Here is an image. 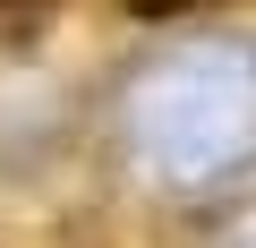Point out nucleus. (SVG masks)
Instances as JSON below:
<instances>
[{
    "instance_id": "1",
    "label": "nucleus",
    "mask_w": 256,
    "mask_h": 248,
    "mask_svg": "<svg viewBox=\"0 0 256 248\" xmlns=\"http://www.w3.org/2000/svg\"><path fill=\"white\" fill-rule=\"evenodd\" d=\"M60 0H0V26H34V18H52Z\"/></svg>"
},
{
    "instance_id": "2",
    "label": "nucleus",
    "mask_w": 256,
    "mask_h": 248,
    "mask_svg": "<svg viewBox=\"0 0 256 248\" xmlns=\"http://www.w3.org/2000/svg\"><path fill=\"white\" fill-rule=\"evenodd\" d=\"M128 18H180V9H205V0H120Z\"/></svg>"
}]
</instances>
